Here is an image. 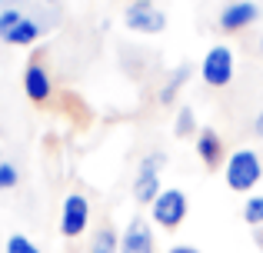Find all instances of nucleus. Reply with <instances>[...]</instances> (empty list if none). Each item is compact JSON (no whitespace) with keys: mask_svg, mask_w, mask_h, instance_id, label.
Masks as SVG:
<instances>
[{"mask_svg":"<svg viewBox=\"0 0 263 253\" xmlns=\"http://www.w3.org/2000/svg\"><path fill=\"white\" fill-rule=\"evenodd\" d=\"M44 13H57V7H47ZM60 27L57 17H40L30 13L24 0H7L0 4V40L10 47H33L47 30Z\"/></svg>","mask_w":263,"mask_h":253,"instance_id":"nucleus-1","label":"nucleus"},{"mask_svg":"<svg viewBox=\"0 0 263 253\" xmlns=\"http://www.w3.org/2000/svg\"><path fill=\"white\" fill-rule=\"evenodd\" d=\"M263 180V160L253 147H237L223 160V183L233 193H253V187Z\"/></svg>","mask_w":263,"mask_h":253,"instance_id":"nucleus-2","label":"nucleus"},{"mask_svg":"<svg viewBox=\"0 0 263 253\" xmlns=\"http://www.w3.org/2000/svg\"><path fill=\"white\" fill-rule=\"evenodd\" d=\"M163 167H167V153L163 150H150V153L140 157L137 163V173H134V183H130V197H134L140 207H150V203L160 197V177H163Z\"/></svg>","mask_w":263,"mask_h":253,"instance_id":"nucleus-3","label":"nucleus"},{"mask_svg":"<svg viewBox=\"0 0 263 253\" xmlns=\"http://www.w3.org/2000/svg\"><path fill=\"white\" fill-rule=\"evenodd\" d=\"M197 73L210 90H223V87H230L233 77H237V57H233V50L227 44H213V47H206Z\"/></svg>","mask_w":263,"mask_h":253,"instance_id":"nucleus-4","label":"nucleus"},{"mask_svg":"<svg viewBox=\"0 0 263 253\" xmlns=\"http://www.w3.org/2000/svg\"><path fill=\"white\" fill-rule=\"evenodd\" d=\"M186 213H190V197L180 187H163L160 197L150 203V223H157L160 230H180Z\"/></svg>","mask_w":263,"mask_h":253,"instance_id":"nucleus-5","label":"nucleus"},{"mask_svg":"<svg viewBox=\"0 0 263 253\" xmlns=\"http://www.w3.org/2000/svg\"><path fill=\"white\" fill-rule=\"evenodd\" d=\"M90 200L87 193H80V190H70V193L64 197V203H60V237L64 240H77V237L87 233L90 227Z\"/></svg>","mask_w":263,"mask_h":253,"instance_id":"nucleus-6","label":"nucleus"},{"mask_svg":"<svg viewBox=\"0 0 263 253\" xmlns=\"http://www.w3.org/2000/svg\"><path fill=\"white\" fill-rule=\"evenodd\" d=\"M123 27H127V30H134V33L157 37V33L167 30V13H163V7H157L154 0L127 4V7H123Z\"/></svg>","mask_w":263,"mask_h":253,"instance_id":"nucleus-7","label":"nucleus"},{"mask_svg":"<svg viewBox=\"0 0 263 253\" xmlns=\"http://www.w3.org/2000/svg\"><path fill=\"white\" fill-rule=\"evenodd\" d=\"M263 17L257 0H230L223 10L217 13V27L223 33H243L247 27H253Z\"/></svg>","mask_w":263,"mask_h":253,"instance_id":"nucleus-8","label":"nucleus"},{"mask_svg":"<svg viewBox=\"0 0 263 253\" xmlns=\"http://www.w3.org/2000/svg\"><path fill=\"white\" fill-rule=\"evenodd\" d=\"M120 253H157L154 227L147 217H134L120 233Z\"/></svg>","mask_w":263,"mask_h":253,"instance_id":"nucleus-9","label":"nucleus"},{"mask_svg":"<svg viewBox=\"0 0 263 253\" xmlns=\"http://www.w3.org/2000/svg\"><path fill=\"white\" fill-rule=\"evenodd\" d=\"M20 80H24L27 100H33V104H47V100L53 97V77L44 67V60H30V64L24 67V77Z\"/></svg>","mask_w":263,"mask_h":253,"instance_id":"nucleus-10","label":"nucleus"},{"mask_svg":"<svg viewBox=\"0 0 263 253\" xmlns=\"http://www.w3.org/2000/svg\"><path fill=\"white\" fill-rule=\"evenodd\" d=\"M193 150H197L200 163H203L206 170H217L220 163L227 160L223 137H220V133H217L213 127H200V133H197V143H193Z\"/></svg>","mask_w":263,"mask_h":253,"instance_id":"nucleus-11","label":"nucleus"},{"mask_svg":"<svg viewBox=\"0 0 263 253\" xmlns=\"http://www.w3.org/2000/svg\"><path fill=\"white\" fill-rule=\"evenodd\" d=\"M193 77V67L190 64H180L174 67V70L163 77V84H160V90H157V104L160 107H170V104H177V97H180V90L186 87V80Z\"/></svg>","mask_w":263,"mask_h":253,"instance_id":"nucleus-12","label":"nucleus"},{"mask_svg":"<svg viewBox=\"0 0 263 253\" xmlns=\"http://www.w3.org/2000/svg\"><path fill=\"white\" fill-rule=\"evenodd\" d=\"M87 253H120V233L110 227H100L93 237H90Z\"/></svg>","mask_w":263,"mask_h":253,"instance_id":"nucleus-13","label":"nucleus"},{"mask_svg":"<svg viewBox=\"0 0 263 253\" xmlns=\"http://www.w3.org/2000/svg\"><path fill=\"white\" fill-rule=\"evenodd\" d=\"M186 133H200V127H197V113H193V107L180 104L177 117H174V137H186Z\"/></svg>","mask_w":263,"mask_h":253,"instance_id":"nucleus-14","label":"nucleus"},{"mask_svg":"<svg viewBox=\"0 0 263 253\" xmlns=\"http://www.w3.org/2000/svg\"><path fill=\"white\" fill-rule=\"evenodd\" d=\"M243 223L253 230H263V193H250L243 200Z\"/></svg>","mask_w":263,"mask_h":253,"instance_id":"nucleus-15","label":"nucleus"},{"mask_svg":"<svg viewBox=\"0 0 263 253\" xmlns=\"http://www.w3.org/2000/svg\"><path fill=\"white\" fill-rule=\"evenodd\" d=\"M4 253H40V247L27 233H10L4 243Z\"/></svg>","mask_w":263,"mask_h":253,"instance_id":"nucleus-16","label":"nucleus"},{"mask_svg":"<svg viewBox=\"0 0 263 253\" xmlns=\"http://www.w3.org/2000/svg\"><path fill=\"white\" fill-rule=\"evenodd\" d=\"M17 183H20V170H17V163H10V160H0V193L13 190Z\"/></svg>","mask_w":263,"mask_h":253,"instance_id":"nucleus-17","label":"nucleus"},{"mask_svg":"<svg viewBox=\"0 0 263 253\" xmlns=\"http://www.w3.org/2000/svg\"><path fill=\"white\" fill-rule=\"evenodd\" d=\"M167 253H203V250L193 247V243H174V247H170Z\"/></svg>","mask_w":263,"mask_h":253,"instance_id":"nucleus-18","label":"nucleus"},{"mask_svg":"<svg viewBox=\"0 0 263 253\" xmlns=\"http://www.w3.org/2000/svg\"><path fill=\"white\" fill-rule=\"evenodd\" d=\"M37 4H44V7H57L60 0H37Z\"/></svg>","mask_w":263,"mask_h":253,"instance_id":"nucleus-19","label":"nucleus"},{"mask_svg":"<svg viewBox=\"0 0 263 253\" xmlns=\"http://www.w3.org/2000/svg\"><path fill=\"white\" fill-rule=\"evenodd\" d=\"M260 50H263V33H260Z\"/></svg>","mask_w":263,"mask_h":253,"instance_id":"nucleus-20","label":"nucleus"},{"mask_svg":"<svg viewBox=\"0 0 263 253\" xmlns=\"http://www.w3.org/2000/svg\"><path fill=\"white\" fill-rule=\"evenodd\" d=\"M127 4H140V0H127Z\"/></svg>","mask_w":263,"mask_h":253,"instance_id":"nucleus-21","label":"nucleus"}]
</instances>
